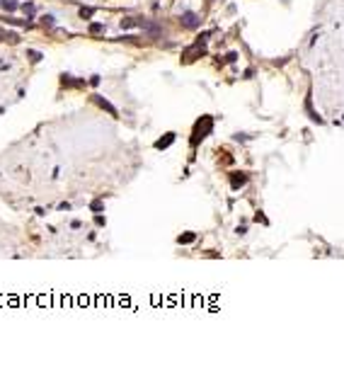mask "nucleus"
<instances>
[{
  "label": "nucleus",
  "instance_id": "obj_1",
  "mask_svg": "<svg viewBox=\"0 0 344 371\" xmlns=\"http://www.w3.org/2000/svg\"><path fill=\"white\" fill-rule=\"evenodd\" d=\"M211 126H213V119H211V116H204V119H199V121H197V129H194V136H192V143L197 146V143H199V139L208 136Z\"/></svg>",
  "mask_w": 344,
  "mask_h": 371
},
{
  "label": "nucleus",
  "instance_id": "obj_2",
  "mask_svg": "<svg viewBox=\"0 0 344 371\" xmlns=\"http://www.w3.org/2000/svg\"><path fill=\"white\" fill-rule=\"evenodd\" d=\"M182 25L189 27V29H194L197 25H199V17H197L194 12H187V15H182Z\"/></svg>",
  "mask_w": 344,
  "mask_h": 371
},
{
  "label": "nucleus",
  "instance_id": "obj_3",
  "mask_svg": "<svg viewBox=\"0 0 344 371\" xmlns=\"http://www.w3.org/2000/svg\"><path fill=\"white\" fill-rule=\"evenodd\" d=\"M172 141H174V134H168L165 139H160V141H155V148H160V150H163V148H168V146H170Z\"/></svg>",
  "mask_w": 344,
  "mask_h": 371
},
{
  "label": "nucleus",
  "instance_id": "obj_4",
  "mask_svg": "<svg viewBox=\"0 0 344 371\" xmlns=\"http://www.w3.org/2000/svg\"><path fill=\"white\" fill-rule=\"evenodd\" d=\"M95 100H97V105H100V107H104V110H107L109 114H114V116H116V110H114V107H112V105H109V102H104L102 97H95Z\"/></svg>",
  "mask_w": 344,
  "mask_h": 371
},
{
  "label": "nucleus",
  "instance_id": "obj_5",
  "mask_svg": "<svg viewBox=\"0 0 344 371\" xmlns=\"http://www.w3.org/2000/svg\"><path fill=\"white\" fill-rule=\"evenodd\" d=\"M242 185H245V175H233V189H238Z\"/></svg>",
  "mask_w": 344,
  "mask_h": 371
},
{
  "label": "nucleus",
  "instance_id": "obj_6",
  "mask_svg": "<svg viewBox=\"0 0 344 371\" xmlns=\"http://www.w3.org/2000/svg\"><path fill=\"white\" fill-rule=\"evenodd\" d=\"M0 5H2L5 10H17V2H15V0H0Z\"/></svg>",
  "mask_w": 344,
  "mask_h": 371
},
{
  "label": "nucleus",
  "instance_id": "obj_7",
  "mask_svg": "<svg viewBox=\"0 0 344 371\" xmlns=\"http://www.w3.org/2000/svg\"><path fill=\"white\" fill-rule=\"evenodd\" d=\"M197 240V235L194 233H184V235H179V243H194Z\"/></svg>",
  "mask_w": 344,
  "mask_h": 371
},
{
  "label": "nucleus",
  "instance_id": "obj_8",
  "mask_svg": "<svg viewBox=\"0 0 344 371\" xmlns=\"http://www.w3.org/2000/svg\"><path fill=\"white\" fill-rule=\"evenodd\" d=\"M136 25H138V20H131V17H129V20H121V27H124V29L136 27Z\"/></svg>",
  "mask_w": 344,
  "mask_h": 371
},
{
  "label": "nucleus",
  "instance_id": "obj_9",
  "mask_svg": "<svg viewBox=\"0 0 344 371\" xmlns=\"http://www.w3.org/2000/svg\"><path fill=\"white\" fill-rule=\"evenodd\" d=\"M92 12H95V7H83V10H80V17H90Z\"/></svg>",
  "mask_w": 344,
  "mask_h": 371
},
{
  "label": "nucleus",
  "instance_id": "obj_10",
  "mask_svg": "<svg viewBox=\"0 0 344 371\" xmlns=\"http://www.w3.org/2000/svg\"><path fill=\"white\" fill-rule=\"evenodd\" d=\"M102 25H90V32H92V34H100V32H102Z\"/></svg>",
  "mask_w": 344,
  "mask_h": 371
}]
</instances>
